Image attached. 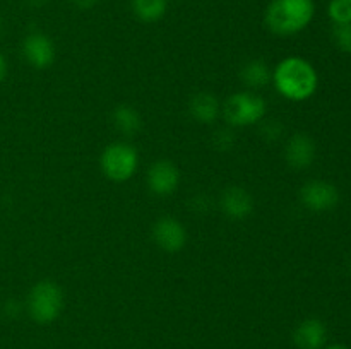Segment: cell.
Instances as JSON below:
<instances>
[{
    "instance_id": "8fae6325",
    "label": "cell",
    "mask_w": 351,
    "mask_h": 349,
    "mask_svg": "<svg viewBox=\"0 0 351 349\" xmlns=\"http://www.w3.org/2000/svg\"><path fill=\"white\" fill-rule=\"evenodd\" d=\"M285 156L290 166L297 170H304L314 163L315 157V144L307 133H295L287 144Z\"/></svg>"
},
{
    "instance_id": "3957f363",
    "label": "cell",
    "mask_w": 351,
    "mask_h": 349,
    "mask_svg": "<svg viewBox=\"0 0 351 349\" xmlns=\"http://www.w3.org/2000/svg\"><path fill=\"white\" fill-rule=\"evenodd\" d=\"M29 317L38 324H50L64 308V293L53 281H40L31 287L26 300Z\"/></svg>"
},
{
    "instance_id": "9c48e42d",
    "label": "cell",
    "mask_w": 351,
    "mask_h": 349,
    "mask_svg": "<svg viewBox=\"0 0 351 349\" xmlns=\"http://www.w3.org/2000/svg\"><path fill=\"white\" fill-rule=\"evenodd\" d=\"M23 55L33 67L47 68L55 58L53 41L43 33H29L23 41Z\"/></svg>"
},
{
    "instance_id": "cb8c5ba5",
    "label": "cell",
    "mask_w": 351,
    "mask_h": 349,
    "mask_svg": "<svg viewBox=\"0 0 351 349\" xmlns=\"http://www.w3.org/2000/svg\"><path fill=\"white\" fill-rule=\"evenodd\" d=\"M43 2L45 0H31V3H33V5H41Z\"/></svg>"
},
{
    "instance_id": "9a60e30c",
    "label": "cell",
    "mask_w": 351,
    "mask_h": 349,
    "mask_svg": "<svg viewBox=\"0 0 351 349\" xmlns=\"http://www.w3.org/2000/svg\"><path fill=\"white\" fill-rule=\"evenodd\" d=\"M113 125L125 135H136L141 130L143 122H141V115L137 113V109L129 105H120L113 112Z\"/></svg>"
},
{
    "instance_id": "52a82bcc",
    "label": "cell",
    "mask_w": 351,
    "mask_h": 349,
    "mask_svg": "<svg viewBox=\"0 0 351 349\" xmlns=\"http://www.w3.org/2000/svg\"><path fill=\"white\" fill-rule=\"evenodd\" d=\"M178 181H180L178 168L167 159L156 161L147 173V187L153 194L161 197L173 194L178 187Z\"/></svg>"
},
{
    "instance_id": "277c9868",
    "label": "cell",
    "mask_w": 351,
    "mask_h": 349,
    "mask_svg": "<svg viewBox=\"0 0 351 349\" xmlns=\"http://www.w3.org/2000/svg\"><path fill=\"white\" fill-rule=\"evenodd\" d=\"M266 115V103L256 92H235L223 105V116L233 127L254 125Z\"/></svg>"
},
{
    "instance_id": "2e32d148",
    "label": "cell",
    "mask_w": 351,
    "mask_h": 349,
    "mask_svg": "<svg viewBox=\"0 0 351 349\" xmlns=\"http://www.w3.org/2000/svg\"><path fill=\"white\" fill-rule=\"evenodd\" d=\"M167 0H132V10L143 23H156L167 12Z\"/></svg>"
},
{
    "instance_id": "5bb4252c",
    "label": "cell",
    "mask_w": 351,
    "mask_h": 349,
    "mask_svg": "<svg viewBox=\"0 0 351 349\" xmlns=\"http://www.w3.org/2000/svg\"><path fill=\"white\" fill-rule=\"evenodd\" d=\"M242 81L245 82L250 88H264V86L269 84L273 81V72H271L269 65L264 60H250L243 65L242 68Z\"/></svg>"
},
{
    "instance_id": "e0dca14e",
    "label": "cell",
    "mask_w": 351,
    "mask_h": 349,
    "mask_svg": "<svg viewBox=\"0 0 351 349\" xmlns=\"http://www.w3.org/2000/svg\"><path fill=\"white\" fill-rule=\"evenodd\" d=\"M328 12L335 24H350L351 0H331L328 7Z\"/></svg>"
},
{
    "instance_id": "7c38bea8",
    "label": "cell",
    "mask_w": 351,
    "mask_h": 349,
    "mask_svg": "<svg viewBox=\"0 0 351 349\" xmlns=\"http://www.w3.org/2000/svg\"><path fill=\"white\" fill-rule=\"evenodd\" d=\"M326 325L317 318H307L293 332V341L300 349H321L326 344Z\"/></svg>"
},
{
    "instance_id": "d6986e66",
    "label": "cell",
    "mask_w": 351,
    "mask_h": 349,
    "mask_svg": "<svg viewBox=\"0 0 351 349\" xmlns=\"http://www.w3.org/2000/svg\"><path fill=\"white\" fill-rule=\"evenodd\" d=\"M215 146L219 147V149H228V147L233 146V135L230 130L221 129L215 135Z\"/></svg>"
},
{
    "instance_id": "ac0fdd59",
    "label": "cell",
    "mask_w": 351,
    "mask_h": 349,
    "mask_svg": "<svg viewBox=\"0 0 351 349\" xmlns=\"http://www.w3.org/2000/svg\"><path fill=\"white\" fill-rule=\"evenodd\" d=\"M332 40L339 50L351 53V23L350 24H335L332 27Z\"/></svg>"
},
{
    "instance_id": "603a6c76",
    "label": "cell",
    "mask_w": 351,
    "mask_h": 349,
    "mask_svg": "<svg viewBox=\"0 0 351 349\" xmlns=\"http://www.w3.org/2000/svg\"><path fill=\"white\" fill-rule=\"evenodd\" d=\"M326 349H348V348H346V346H343V344H332V346H329V348H326Z\"/></svg>"
},
{
    "instance_id": "ffe728a7",
    "label": "cell",
    "mask_w": 351,
    "mask_h": 349,
    "mask_svg": "<svg viewBox=\"0 0 351 349\" xmlns=\"http://www.w3.org/2000/svg\"><path fill=\"white\" fill-rule=\"evenodd\" d=\"M263 133H266V135L271 137V139H276V137H280L281 133V125L276 122L267 123V125L263 129Z\"/></svg>"
},
{
    "instance_id": "30bf717a",
    "label": "cell",
    "mask_w": 351,
    "mask_h": 349,
    "mask_svg": "<svg viewBox=\"0 0 351 349\" xmlns=\"http://www.w3.org/2000/svg\"><path fill=\"white\" fill-rule=\"evenodd\" d=\"M221 209L228 218L245 219L254 211V198L245 188L230 187L221 195Z\"/></svg>"
},
{
    "instance_id": "5b68a950",
    "label": "cell",
    "mask_w": 351,
    "mask_h": 349,
    "mask_svg": "<svg viewBox=\"0 0 351 349\" xmlns=\"http://www.w3.org/2000/svg\"><path fill=\"white\" fill-rule=\"evenodd\" d=\"M101 170L110 180L127 181L137 170L139 156L136 147L125 142H113L103 151L101 154Z\"/></svg>"
},
{
    "instance_id": "7402d4cb",
    "label": "cell",
    "mask_w": 351,
    "mask_h": 349,
    "mask_svg": "<svg viewBox=\"0 0 351 349\" xmlns=\"http://www.w3.org/2000/svg\"><path fill=\"white\" fill-rule=\"evenodd\" d=\"M7 70H9V67H7V60L5 57H3L2 51H0V82L7 77Z\"/></svg>"
},
{
    "instance_id": "7a4b0ae2",
    "label": "cell",
    "mask_w": 351,
    "mask_h": 349,
    "mask_svg": "<svg viewBox=\"0 0 351 349\" xmlns=\"http://www.w3.org/2000/svg\"><path fill=\"white\" fill-rule=\"evenodd\" d=\"M314 14V0H271L264 19L274 34L291 36L305 29Z\"/></svg>"
},
{
    "instance_id": "4fadbf2b",
    "label": "cell",
    "mask_w": 351,
    "mask_h": 349,
    "mask_svg": "<svg viewBox=\"0 0 351 349\" xmlns=\"http://www.w3.org/2000/svg\"><path fill=\"white\" fill-rule=\"evenodd\" d=\"M189 109H191V115L197 122L211 123L218 118L221 106H219V101L216 99V96L209 94V92H199V94H195L192 98Z\"/></svg>"
},
{
    "instance_id": "44dd1931",
    "label": "cell",
    "mask_w": 351,
    "mask_h": 349,
    "mask_svg": "<svg viewBox=\"0 0 351 349\" xmlns=\"http://www.w3.org/2000/svg\"><path fill=\"white\" fill-rule=\"evenodd\" d=\"M72 2H74V5L79 7V9H91L93 5H96L98 0H72Z\"/></svg>"
},
{
    "instance_id": "6da1fadb",
    "label": "cell",
    "mask_w": 351,
    "mask_h": 349,
    "mask_svg": "<svg viewBox=\"0 0 351 349\" xmlns=\"http://www.w3.org/2000/svg\"><path fill=\"white\" fill-rule=\"evenodd\" d=\"M273 82L285 98L291 101H304L317 89V74L304 58L288 57L274 68Z\"/></svg>"
},
{
    "instance_id": "8992f818",
    "label": "cell",
    "mask_w": 351,
    "mask_h": 349,
    "mask_svg": "<svg viewBox=\"0 0 351 349\" xmlns=\"http://www.w3.org/2000/svg\"><path fill=\"white\" fill-rule=\"evenodd\" d=\"M300 201L307 209L315 212L329 211L339 201L338 188L324 180H312L300 190Z\"/></svg>"
},
{
    "instance_id": "ba28073f",
    "label": "cell",
    "mask_w": 351,
    "mask_h": 349,
    "mask_svg": "<svg viewBox=\"0 0 351 349\" xmlns=\"http://www.w3.org/2000/svg\"><path fill=\"white\" fill-rule=\"evenodd\" d=\"M153 238L167 252H178L185 246L187 231L178 219L161 218L158 219L153 228Z\"/></svg>"
}]
</instances>
